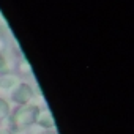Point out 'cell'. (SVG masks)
I'll return each mask as SVG.
<instances>
[{"label": "cell", "mask_w": 134, "mask_h": 134, "mask_svg": "<svg viewBox=\"0 0 134 134\" xmlns=\"http://www.w3.org/2000/svg\"><path fill=\"white\" fill-rule=\"evenodd\" d=\"M40 110H41V107L36 103H30V104H25V106H18L10 114V120H11L14 129L18 131V129L33 126Z\"/></svg>", "instance_id": "obj_1"}, {"label": "cell", "mask_w": 134, "mask_h": 134, "mask_svg": "<svg viewBox=\"0 0 134 134\" xmlns=\"http://www.w3.org/2000/svg\"><path fill=\"white\" fill-rule=\"evenodd\" d=\"M5 73H10L8 71V60L0 54V74H5Z\"/></svg>", "instance_id": "obj_7"}, {"label": "cell", "mask_w": 134, "mask_h": 134, "mask_svg": "<svg viewBox=\"0 0 134 134\" xmlns=\"http://www.w3.org/2000/svg\"><path fill=\"white\" fill-rule=\"evenodd\" d=\"M11 101L18 106H25V104H30L35 98V92H33V87L27 82H19L11 92Z\"/></svg>", "instance_id": "obj_2"}, {"label": "cell", "mask_w": 134, "mask_h": 134, "mask_svg": "<svg viewBox=\"0 0 134 134\" xmlns=\"http://www.w3.org/2000/svg\"><path fill=\"white\" fill-rule=\"evenodd\" d=\"M43 134H57V132H55V131H44Z\"/></svg>", "instance_id": "obj_10"}, {"label": "cell", "mask_w": 134, "mask_h": 134, "mask_svg": "<svg viewBox=\"0 0 134 134\" xmlns=\"http://www.w3.org/2000/svg\"><path fill=\"white\" fill-rule=\"evenodd\" d=\"M35 125L38 128H41L43 131H49V129H54L55 128V121H54V117L51 114L49 109H41L36 115V120H35Z\"/></svg>", "instance_id": "obj_3"}, {"label": "cell", "mask_w": 134, "mask_h": 134, "mask_svg": "<svg viewBox=\"0 0 134 134\" xmlns=\"http://www.w3.org/2000/svg\"><path fill=\"white\" fill-rule=\"evenodd\" d=\"M5 47H7V43H5V40H3L2 36H0V54L5 51Z\"/></svg>", "instance_id": "obj_8"}, {"label": "cell", "mask_w": 134, "mask_h": 134, "mask_svg": "<svg viewBox=\"0 0 134 134\" xmlns=\"http://www.w3.org/2000/svg\"><path fill=\"white\" fill-rule=\"evenodd\" d=\"M0 134H14L11 129H7V128H0Z\"/></svg>", "instance_id": "obj_9"}, {"label": "cell", "mask_w": 134, "mask_h": 134, "mask_svg": "<svg viewBox=\"0 0 134 134\" xmlns=\"http://www.w3.org/2000/svg\"><path fill=\"white\" fill-rule=\"evenodd\" d=\"M19 82H21L19 76L14 74V73H5V74H0V90L11 92Z\"/></svg>", "instance_id": "obj_4"}, {"label": "cell", "mask_w": 134, "mask_h": 134, "mask_svg": "<svg viewBox=\"0 0 134 134\" xmlns=\"http://www.w3.org/2000/svg\"><path fill=\"white\" fill-rule=\"evenodd\" d=\"M11 114V106L5 98H0V120H5Z\"/></svg>", "instance_id": "obj_6"}, {"label": "cell", "mask_w": 134, "mask_h": 134, "mask_svg": "<svg viewBox=\"0 0 134 134\" xmlns=\"http://www.w3.org/2000/svg\"><path fill=\"white\" fill-rule=\"evenodd\" d=\"M18 73L19 74H30L32 73V66H30V63L27 62L25 57H21L19 62H18Z\"/></svg>", "instance_id": "obj_5"}]
</instances>
